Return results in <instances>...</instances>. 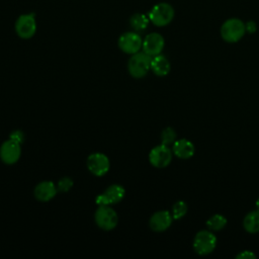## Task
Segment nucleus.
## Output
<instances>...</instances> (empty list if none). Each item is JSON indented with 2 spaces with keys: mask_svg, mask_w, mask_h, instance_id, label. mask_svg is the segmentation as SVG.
Wrapping results in <instances>:
<instances>
[{
  "mask_svg": "<svg viewBox=\"0 0 259 259\" xmlns=\"http://www.w3.org/2000/svg\"><path fill=\"white\" fill-rule=\"evenodd\" d=\"M152 57L145 52H138L130 58L127 62V70L132 77L140 79L145 77L151 70Z\"/></svg>",
  "mask_w": 259,
  "mask_h": 259,
  "instance_id": "f257e3e1",
  "label": "nucleus"
},
{
  "mask_svg": "<svg viewBox=\"0 0 259 259\" xmlns=\"http://www.w3.org/2000/svg\"><path fill=\"white\" fill-rule=\"evenodd\" d=\"M246 31L245 23L238 18L226 20L221 27V35L227 42L239 41Z\"/></svg>",
  "mask_w": 259,
  "mask_h": 259,
  "instance_id": "f03ea898",
  "label": "nucleus"
},
{
  "mask_svg": "<svg viewBox=\"0 0 259 259\" xmlns=\"http://www.w3.org/2000/svg\"><path fill=\"white\" fill-rule=\"evenodd\" d=\"M94 220L98 228L104 231L113 230L118 223V217L111 205H98L95 211Z\"/></svg>",
  "mask_w": 259,
  "mask_h": 259,
  "instance_id": "7ed1b4c3",
  "label": "nucleus"
},
{
  "mask_svg": "<svg viewBox=\"0 0 259 259\" xmlns=\"http://www.w3.org/2000/svg\"><path fill=\"white\" fill-rule=\"evenodd\" d=\"M217 246V237L207 230L199 231L193 240L194 251L201 256L210 254Z\"/></svg>",
  "mask_w": 259,
  "mask_h": 259,
  "instance_id": "20e7f679",
  "label": "nucleus"
},
{
  "mask_svg": "<svg viewBox=\"0 0 259 259\" xmlns=\"http://www.w3.org/2000/svg\"><path fill=\"white\" fill-rule=\"evenodd\" d=\"M174 17V9L168 3H158L149 12L150 21L156 26L169 24Z\"/></svg>",
  "mask_w": 259,
  "mask_h": 259,
  "instance_id": "39448f33",
  "label": "nucleus"
},
{
  "mask_svg": "<svg viewBox=\"0 0 259 259\" xmlns=\"http://www.w3.org/2000/svg\"><path fill=\"white\" fill-rule=\"evenodd\" d=\"M86 165L88 170L95 176H104L110 168V162L107 156L102 153L90 154L87 158Z\"/></svg>",
  "mask_w": 259,
  "mask_h": 259,
  "instance_id": "423d86ee",
  "label": "nucleus"
},
{
  "mask_svg": "<svg viewBox=\"0 0 259 259\" xmlns=\"http://www.w3.org/2000/svg\"><path fill=\"white\" fill-rule=\"evenodd\" d=\"M15 31L20 38L28 39L32 37L36 31V22L34 14H22L15 22Z\"/></svg>",
  "mask_w": 259,
  "mask_h": 259,
  "instance_id": "0eeeda50",
  "label": "nucleus"
},
{
  "mask_svg": "<svg viewBox=\"0 0 259 259\" xmlns=\"http://www.w3.org/2000/svg\"><path fill=\"white\" fill-rule=\"evenodd\" d=\"M125 191L121 185L112 184L95 198L98 205H113L118 203L124 196Z\"/></svg>",
  "mask_w": 259,
  "mask_h": 259,
  "instance_id": "6e6552de",
  "label": "nucleus"
},
{
  "mask_svg": "<svg viewBox=\"0 0 259 259\" xmlns=\"http://www.w3.org/2000/svg\"><path fill=\"white\" fill-rule=\"evenodd\" d=\"M172 150L164 144L154 147L149 153V161L156 168L167 167L172 160Z\"/></svg>",
  "mask_w": 259,
  "mask_h": 259,
  "instance_id": "1a4fd4ad",
  "label": "nucleus"
},
{
  "mask_svg": "<svg viewBox=\"0 0 259 259\" xmlns=\"http://www.w3.org/2000/svg\"><path fill=\"white\" fill-rule=\"evenodd\" d=\"M118 47L119 49L128 55H134L142 49L143 39L139 33L135 31H127L122 33L118 38Z\"/></svg>",
  "mask_w": 259,
  "mask_h": 259,
  "instance_id": "9d476101",
  "label": "nucleus"
},
{
  "mask_svg": "<svg viewBox=\"0 0 259 259\" xmlns=\"http://www.w3.org/2000/svg\"><path fill=\"white\" fill-rule=\"evenodd\" d=\"M21 156L20 144L9 139L5 141L0 147V158L3 163L12 165L15 164Z\"/></svg>",
  "mask_w": 259,
  "mask_h": 259,
  "instance_id": "9b49d317",
  "label": "nucleus"
},
{
  "mask_svg": "<svg viewBox=\"0 0 259 259\" xmlns=\"http://www.w3.org/2000/svg\"><path fill=\"white\" fill-rule=\"evenodd\" d=\"M164 37L158 32H151L143 39V52L151 57L161 54L164 48Z\"/></svg>",
  "mask_w": 259,
  "mask_h": 259,
  "instance_id": "f8f14e48",
  "label": "nucleus"
},
{
  "mask_svg": "<svg viewBox=\"0 0 259 259\" xmlns=\"http://www.w3.org/2000/svg\"><path fill=\"white\" fill-rule=\"evenodd\" d=\"M172 221V214L168 210H159L151 217L149 226L154 232H164L171 226Z\"/></svg>",
  "mask_w": 259,
  "mask_h": 259,
  "instance_id": "ddd939ff",
  "label": "nucleus"
},
{
  "mask_svg": "<svg viewBox=\"0 0 259 259\" xmlns=\"http://www.w3.org/2000/svg\"><path fill=\"white\" fill-rule=\"evenodd\" d=\"M58 192L57 186L52 181H42L38 183L33 191L34 197L42 202L53 199Z\"/></svg>",
  "mask_w": 259,
  "mask_h": 259,
  "instance_id": "4468645a",
  "label": "nucleus"
},
{
  "mask_svg": "<svg viewBox=\"0 0 259 259\" xmlns=\"http://www.w3.org/2000/svg\"><path fill=\"white\" fill-rule=\"evenodd\" d=\"M194 146L193 144L186 140V139H180L178 141H175L172 146V153L180 158V159H189L194 155Z\"/></svg>",
  "mask_w": 259,
  "mask_h": 259,
  "instance_id": "2eb2a0df",
  "label": "nucleus"
},
{
  "mask_svg": "<svg viewBox=\"0 0 259 259\" xmlns=\"http://www.w3.org/2000/svg\"><path fill=\"white\" fill-rule=\"evenodd\" d=\"M151 70L157 76H166L170 72V62L163 55L154 56L151 61Z\"/></svg>",
  "mask_w": 259,
  "mask_h": 259,
  "instance_id": "dca6fc26",
  "label": "nucleus"
},
{
  "mask_svg": "<svg viewBox=\"0 0 259 259\" xmlns=\"http://www.w3.org/2000/svg\"><path fill=\"white\" fill-rule=\"evenodd\" d=\"M243 227L246 232L255 234L259 232V209L251 210L243 220Z\"/></svg>",
  "mask_w": 259,
  "mask_h": 259,
  "instance_id": "f3484780",
  "label": "nucleus"
},
{
  "mask_svg": "<svg viewBox=\"0 0 259 259\" xmlns=\"http://www.w3.org/2000/svg\"><path fill=\"white\" fill-rule=\"evenodd\" d=\"M149 17L142 13H135L130 18V25L136 31L145 30L149 24Z\"/></svg>",
  "mask_w": 259,
  "mask_h": 259,
  "instance_id": "a211bd4d",
  "label": "nucleus"
},
{
  "mask_svg": "<svg viewBox=\"0 0 259 259\" xmlns=\"http://www.w3.org/2000/svg\"><path fill=\"white\" fill-rule=\"evenodd\" d=\"M227 225V219L223 214L215 213L206 221V227L210 231H220Z\"/></svg>",
  "mask_w": 259,
  "mask_h": 259,
  "instance_id": "6ab92c4d",
  "label": "nucleus"
},
{
  "mask_svg": "<svg viewBox=\"0 0 259 259\" xmlns=\"http://www.w3.org/2000/svg\"><path fill=\"white\" fill-rule=\"evenodd\" d=\"M187 212V204L183 200L176 201L172 206V218L173 220H180L183 218Z\"/></svg>",
  "mask_w": 259,
  "mask_h": 259,
  "instance_id": "aec40b11",
  "label": "nucleus"
},
{
  "mask_svg": "<svg viewBox=\"0 0 259 259\" xmlns=\"http://www.w3.org/2000/svg\"><path fill=\"white\" fill-rule=\"evenodd\" d=\"M175 141H176L175 131L170 126L165 127L161 133V142H162V144H164L166 146H169V145L173 144Z\"/></svg>",
  "mask_w": 259,
  "mask_h": 259,
  "instance_id": "412c9836",
  "label": "nucleus"
},
{
  "mask_svg": "<svg viewBox=\"0 0 259 259\" xmlns=\"http://www.w3.org/2000/svg\"><path fill=\"white\" fill-rule=\"evenodd\" d=\"M72 186H73V180L69 177H63L62 179L59 180L57 188H58V191L66 192V191H69L72 188Z\"/></svg>",
  "mask_w": 259,
  "mask_h": 259,
  "instance_id": "4be33fe9",
  "label": "nucleus"
},
{
  "mask_svg": "<svg viewBox=\"0 0 259 259\" xmlns=\"http://www.w3.org/2000/svg\"><path fill=\"white\" fill-rule=\"evenodd\" d=\"M10 139L21 145L22 142L24 141V135H23V133L21 131L17 130V131H14V132H12L10 134Z\"/></svg>",
  "mask_w": 259,
  "mask_h": 259,
  "instance_id": "5701e85b",
  "label": "nucleus"
},
{
  "mask_svg": "<svg viewBox=\"0 0 259 259\" xmlns=\"http://www.w3.org/2000/svg\"><path fill=\"white\" fill-rule=\"evenodd\" d=\"M236 258L237 259H255L256 255L252 251L245 250V251H242V252L238 253L236 255Z\"/></svg>",
  "mask_w": 259,
  "mask_h": 259,
  "instance_id": "b1692460",
  "label": "nucleus"
},
{
  "mask_svg": "<svg viewBox=\"0 0 259 259\" xmlns=\"http://www.w3.org/2000/svg\"><path fill=\"white\" fill-rule=\"evenodd\" d=\"M245 28H246V31L253 33L256 30V24L254 21H249L245 24Z\"/></svg>",
  "mask_w": 259,
  "mask_h": 259,
  "instance_id": "393cba45",
  "label": "nucleus"
},
{
  "mask_svg": "<svg viewBox=\"0 0 259 259\" xmlns=\"http://www.w3.org/2000/svg\"><path fill=\"white\" fill-rule=\"evenodd\" d=\"M256 207H257V209H259V198L256 200Z\"/></svg>",
  "mask_w": 259,
  "mask_h": 259,
  "instance_id": "a878e982",
  "label": "nucleus"
}]
</instances>
